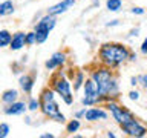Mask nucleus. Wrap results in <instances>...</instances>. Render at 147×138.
I'll return each mask as SVG.
<instances>
[{
    "mask_svg": "<svg viewBox=\"0 0 147 138\" xmlns=\"http://www.w3.org/2000/svg\"><path fill=\"white\" fill-rule=\"evenodd\" d=\"M106 8L110 12H118L123 8V0H106Z\"/></svg>",
    "mask_w": 147,
    "mask_h": 138,
    "instance_id": "6ab92c4d",
    "label": "nucleus"
},
{
    "mask_svg": "<svg viewBox=\"0 0 147 138\" xmlns=\"http://www.w3.org/2000/svg\"><path fill=\"white\" fill-rule=\"evenodd\" d=\"M12 12H14V3H12V0H5V2H0V17L11 16Z\"/></svg>",
    "mask_w": 147,
    "mask_h": 138,
    "instance_id": "f3484780",
    "label": "nucleus"
},
{
    "mask_svg": "<svg viewBox=\"0 0 147 138\" xmlns=\"http://www.w3.org/2000/svg\"><path fill=\"white\" fill-rule=\"evenodd\" d=\"M84 114H86V108H83L81 110H77V112H75V118H78V120L84 118Z\"/></svg>",
    "mask_w": 147,
    "mask_h": 138,
    "instance_id": "bb28decb",
    "label": "nucleus"
},
{
    "mask_svg": "<svg viewBox=\"0 0 147 138\" xmlns=\"http://www.w3.org/2000/svg\"><path fill=\"white\" fill-rule=\"evenodd\" d=\"M106 137H109V138H115L117 135H115L113 132H107V133H106Z\"/></svg>",
    "mask_w": 147,
    "mask_h": 138,
    "instance_id": "72a5a7b5",
    "label": "nucleus"
},
{
    "mask_svg": "<svg viewBox=\"0 0 147 138\" xmlns=\"http://www.w3.org/2000/svg\"><path fill=\"white\" fill-rule=\"evenodd\" d=\"M54 135H52V133H41V135H40V138H52Z\"/></svg>",
    "mask_w": 147,
    "mask_h": 138,
    "instance_id": "473e14b6",
    "label": "nucleus"
},
{
    "mask_svg": "<svg viewBox=\"0 0 147 138\" xmlns=\"http://www.w3.org/2000/svg\"><path fill=\"white\" fill-rule=\"evenodd\" d=\"M106 109L110 112V115H112L113 120L119 124V126L135 118V114H133L132 110H129L127 108H124V106H119L117 103V100L107 101V103H106Z\"/></svg>",
    "mask_w": 147,
    "mask_h": 138,
    "instance_id": "423d86ee",
    "label": "nucleus"
},
{
    "mask_svg": "<svg viewBox=\"0 0 147 138\" xmlns=\"http://www.w3.org/2000/svg\"><path fill=\"white\" fill-rule=\"evenodd\" d=\"M130 86L132 87L138 86V77H130Z\"/></svg>",
    "mask_w": 147,
    "mask_h": 138,
    "instance_id": "2f4dec72",
    "label": "nucleus"
},
{
    "mask_svg": "<svg viewBox=\"0 0 147 138\" xmlns=\"http://www.w3.org/2000/svg\"><path fill=\"white\" fill-rule=\"evenodd\" d=\"M25 46H26V32L17 31L16 34H12V40H11V45H9L11 51H20Z\"/></svg>",
    "mask_w": 147,
    "mask_h": 138,
    "instance_id": "ddd939ff",
    "label": "nucleus"
},
{
    "mask_svg": "<svg viewBox=\"0 0 147 138\" xmlns=\"http://www.w3.org/2000/svg\"><path fill=\"white\" fill-rule=\"evenodd\" d=\"M140 97H141V94H140V91H136V89H132L130 92H129V98H130L132 101H138Z\"/></svg>",
    "mask_w": 147,
    "mask_h": 138,
    "instance_id": "393cba45",
    "label": "nucleus"
},
{
    "mask_svg": "<svg viewBox=\"0 0 147 138\" xmlns=\"http://www.w3.org/2000/svg\"><path fill=\"white\" fill-rule=\"evenodd\" d=\"M51 87L55 91V94L61 97V100L67 106L74 103V95H72V81L71 78L64 75V72H57L51 78Z\"/></svg>",
    "mask_w": 147,
    "mask_h": 138,
    "instance_id": "20e7f679",
    "label": "nucleus"
},
{
    "mask_svg": "<svg viewBox=\"0 0 147 138\" xmlns=\"http://www.w3.org/2000/svg\"><path fill=\"white\" fill-rule=\"evenodd\" d=\"M109 118V112L103 108H89L86 109L84 114V120L89 123H95V121H103V120Z\"/></svg>",
    "mask_w": 147,
    "mask_h": 138,
    "instance_id": "1a4fd4ad",
    "label": "nucleus"
},
{
    "mask_svg": "<svg viewBox=\"0 0 147 138\" xmlns=\"http://www.w3.org/2000/svg\"><path fill=\"white\" fill-rule=\"evenodd\" d=\"M130 12L135 14V16H144V14H146V9L141 8V6H133V8L130 9Z\"/></svg>",
    "mask_w": 147,
    "mask_h": 138,
    "instance_id": "a878e982",
    "label": "nucleus"
},
{
    "mask_svg": "<svg viewBox=\"0 0 147 138\" xmlns=\"http://www.w3.org/2000/svg\"><path fill=\"white\" fill-rule=\"evenodd\" d=\"M129 54L130 49L123 43H104L98 51V60L104 66L117 69L123 63L129 62Z\"/></svg>",
    "mask_w": 147,
    "mask_h": 138,
    "instance_id": "f03ea898",
    "label": "nucleus"
},
{
    "mask_svg": "<svg viewBox=\"0 0 147 138\" xmlns=\"http://www.w3.org/2000/svg\"><path fill=\"white\" fill-rule=\"evenodd\" d=\"M140 35V28H135V29L130 31V34H129V37H138Z\"/></svg>",
    "mask_w": 147,
    "mask_h": 138,
    "instance_id": "c85d7f7f",
    "label": "nucleus"
},
{
    "mask_svg": "<svg viewBox=\"0 0 147 138\" xmlns=\"http://www.w3.org/2000/svg\"><path fill=\"white\" fill-rule=\"evenodd\" d=\"M129 62H136V54L130 49V54H129Z\"/></svg>",
    "mask_w": 147,
    "mask_h": 138,
    "instance_id": "c756f323",
    "label": "nucleus"
},
{
    "mask_svg": "<svg viewBox=\"0 0 147 138\" xmlns=\"http://www.w3.org/2000/svg\"><path fill=\"white\" fill-rule=\"evenodd\" d=\"M66 60H67L66 52H55V54H52V57L45 63V68L48 69V71H54V69H57V68H61L63 64L66 63Z\"/></svg>",
    "mask_w": 147,
    "mask_h": 138,
    "instance_id": "9d476101",
    "label": "nucleus"
},
{
    "mask_svg": "<svg viewBox=\"0 0 147 138\" xmlns=\"http://www.w3.org/2000/svg\"><path fill=\"white\" fill-rule=\"evenodd\" d=\"M0 100H2V103L5 106L11 104V103H14V101L18 100V91L17 89H6L2 94V97H0Z\"/></svg>",
    "mask_w": 147,
    "mask_h": 138,
    "instance_id": "dca6fc26",
    "label": "nucleus"
},
{
    "mask_svg": "<svg viewBox=\"0 0 147 138\" xmlns=\"http://www.w3.org/2000/svg\"><path fill=\"white\" fill-rule=\"evenodd\" d=\"M11 40H12L11 32H9L8 29H0V49L11 45Z\"/></svg>",
    "mask_w": 147,
    "mask_h": 138,
    "instance_id": "a211bd4d",
    "label": "nucleus"
},
{
    "mask_svg": "<svg viewBox=\"0 0 147 138\" xmlns=\"http://www.w3.org/2000/svg\"><path fill=\"white\" fill-rule=\"evenodd\" d=\"M74 5H75V0H61L57 5H52V6L48 8V14H52V16H60V14H64L67 9H71Z\"/></svg>",
    "mask_w": 147,
    "mask_h": 138,
    "instance_id": "f8f14e48",
    "label": "nucleus"
},
{
    "mask_svg": "<svg viewBox=\"0 0 147 138\" xmlns=\"http://www.w3.org/2000/svg\"><path fill=\"white\" fill-rule=\"evenodd\" d=\"M90 78L96 83V87H98L100 103H107V101L117 100L119 97L118 77L113 74L112 68L101 64L94 71H90Z\"/></svg>",
    "mask_w": 147,
    "mask_h": 138,
    "instance_id": "f257e3e1",
    "label": "nucleus"
},
{
    "mask_svg": "<svg viewBox=\"0 0 147 138\" xmlns=\"http://www.w3.org/2000/svg\"><path fill=\"white\" fill-rule=\"evenodd\" d=\"M119 25V20H112V22H107L106 23V26L110 28V26H118Z\"/></svg>",
    "mask_w": 147,
    "mask_h": 138,
    "instance_id": "7c9ffc66",
    "label": "nucleus"
},
{
    "mask_svg": "<svg viewBox=\"0 0 147 138\" xmlns=\"http://www.w3.org/2000/svg\"><path fill=\"white\" fill-rule=\"evenodd\" d=\"M81 126V123H80V120L75 118V120H71L67 124H66V132L69 133V135H72V133H75L78 132V129H80Z\"/></svg>",
    "mask_w": 147,
    "mask_h": 138,
    "instance_id": "aec40b11",
    "label": "nucleus"
},
{
    "mask_svg": "<svg viewBox=\"0 0 147 138\" xmlns=\"http://www.w3.org/2000/svg\"><path fill=\"white\" fill-rule=\"evenodd\" d=\"M138 85H140L142 89L147 91V74H141V75H138Z\"/></svg>",
    "mask_w": 147,
    "mask_h": 138,
    "instance_id": "b1692460",
    "label": "nucleus"
},
{
    "mask_svg": "<svg viewBox=\"0 0 147 138\" xmlns=\"http://www.w3.org/2000/svg\"><path fill=\"white\" fill-rule=\"evenodd\" d=\"M141 52L144 55H147V37L142 40V43H141Z\"/></svg>",
    "mask_w": 147,
    "mask_h": 138,
    "instance_id": "cd10ccee",
    "label": "nucleus"
},
{
    "mask_svg": "<svg viewBox=\"0 0 147 138\" xmlns=\"http://www.w3.org/2000/svg\"><path fill=\"white\" fill-rule=\"evenodd\" d=\"M34 43H37V39H35V31L26 32V46H32Z\"/></svg>",
    "mask_w": 147,
    "mask_h": 138,
    "instance_id": "5701e85b",
    "label": "nucleus"
},
{
    "mask_svg": "<svg viewBox=\"0 0 147 138\" xmlns=\"http://www.w3.org/2000/svg\"><path fill=\"white\" fill-rule=\"evenodd\" d=\"M28 110V103L25 101H14L11 104H6L3 109V112L6 115H23Z\"/></svg>",
    "mask_w": 147,
    "mask_h": 138,
    "instance_id": "9b49d317",
    "label": "nucleus"
},
{
    "mask_svg": "<svg viewBox=\"0 0 147 138\" xmlns=\"http://www.w3.org/2000/svg\"><path fill=\"white\" fill-rule=\"evenodd\" d=\"M34 83H35V77L32 74H25L18 78V85H20V89L26 94H31L32 92V87H34Z\"/></svg>",
    "mask_w": 147,
    "mask_h": 138,
    "instance_id": "4468645a",
    "label": "nucleus"
},
{
    "mask_svg": "<svg viewBox=\"0 0 147 138\" xmlns=\"http://www.w3.org/2000/svg\"><path fill=\"white\" fill-rule=\"evenodd\" d=\"M57 25V18L52 14H46L37 22V25L34 26V31H35V39H37V43L41 45L48 40L49 37V32L55 28Z\"/></svg>",
    "mask_w": 147,
    "mask_h": 138,
    "instance_id": "39448f33",
    "label": "nucleus"
},
{
    "mask_svg": "<svg viewBox=\"0 0 147 138\" xmlns=\"http://www.w3.org/2000/svg\"><path fill=\"white\" fill-rule=\"evenodd\" d=\"M83 89H84V95L81 98V104L86 106V108H90V106H95L100 103V92L98 87H96V83L92 80V78H86L84 85H83Z\"/></svg>",
    "mask_w": 147,
    "mask_h": 138,
    "instance_id": "0eeeda50",
    "label": "nucleus"
},
{
    "mask_svg": "<svg viewBox=\"0 0 147 138\" xmlns=\"http://www.w3.org/2000/svg\"><path fill=\"white\" fill-rule=\"evenodd\" d=\"M11 132V127L6 123H0V138H6Z\"/></svg>",
    "mask_w": 147,
    "mask_h": 138,
    "instance_id": "4be33fe9",
    "label": "nucleus"
},
{
    "mask_svg": "<svg viewBox=\"0 0 147 138\" xmlns=\"http://www.w3.org/2000/svg\"><path fill=\"white\" fill-rule=\"evenodd\" d=\"M28 110H31V112H37V110H40V98H34V97H31L29 101H28Z\"/></svg>",
    "mask_w": 147,
    "mask_h": 138,
    "instance_id": "412c9836",
    "label": "nucleus"
},
{
    "mask_svg": "<svg viewBox=\"0 0 147 138\" xmlns=\"http://www.w3.org/2000/svg\"><path fill=\"white\" fill-rule=\"evenodd\" d=\"M84 80H86V75H84V71L78 69V71L72 72L71 74V81L74 85V91H80L83 85H84Z\"/></svg>",
    "mask_w": 147,
    "mask_h": 138,
    "instance_id": "2eb2a0df",
    "label": "nucleus"
},
{
    "mask_svg": "<svg viewBox=\"0 0 147 138\" xmlns=\"http://www.w3.org/2000/svg\"><path fill=\"white\" fill-rule=\"evenodd\" d=\"M40 110L45 117H48L51 120L57 123H64L66 121V117L64 114L60 112V108H58V103L55 100V91L52 87H48V89H43L40 94Z\"/></svg>",
    "mask_w": 147,
    "mask_h": 138,
    "instance_id": "7ed1b4c3",
    "label": "nucleus"
},
{
    "mask_svg": "<svg viewBox=\"0 0 147 138\" xmlns=\"http://www.w3.org/2000/svg\"><path fill=\"white\" fill-rule=\"evenodd\" d=\"M121 131L126 133L127 137H133V138H142L147 135V126H144L140 120H136V117L130 120V121L121 124Z\"/></svg>",
    "mask_w": 147,
    "mask_h": 138,
    "instance_id": "6e6552de",
    "label": "nucleus"
}]
</instances>
